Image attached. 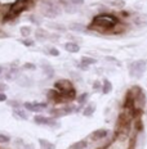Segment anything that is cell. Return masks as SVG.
Returning <instances> with one entry per match:
<instances>
[{
  "label": "cell",
  "mask_w": 147,
  "mask_h": 149,
  "mask_svg": "<svg viewBox=\"0 0 147 149\" xmlns=\"http://www.w3.org/2000/svg\"><path fill=\"white\" fill-rule=\"evenodd\" d=\"M119 23V19L112 14H98L93 18L92 23L88 26L89 30L97 31L101 33H110L112 29Z\"/></svg>",
  "instance_id": "obj_1"
},
{
  "label": "cell",
  "mask_w": 147,
  "mask_h": 149,
  "mask_svg": "<svg viewBox=\"0 0 147 149\" xmlns=\"http://www.w3.org/2000/svg\"><path fill=\"white\" fill-rule=\"evenodd\" d=\"M34 5V0H14V3L9 7V12L3 17L4 21H12L18 17L23 10L31 8Z\"/></svg>",
  "instance_id": "obj_2"
},
{
  "label": "cell",
  "mask_w": 147,
  "mask_h": 149,
  "mask_svg": "<svg viewBox=\"0 0 147 149\" xmlns=\"http://www.w3.org/2000/svg\"><path fill=\"white\" fill-rule=\"evenodd\" d=\"M130 95L133 98V105H134V109H136V113H137V117H139L141 112L145 108L146 105V95H145V91L139 88V86H133L132 89L129 90Z\"/></svg>",
  "instance_id": "obj_3"
},
{
  "label": "cell",
  "mask_w": 147,
  "mask_h": 149,
  "mask_svg": "<svg viewBox=\"0 0 147 149\" xmlns=\"http://www.w3.org/2000/svg\"><path fill=\"white\" fill-rule=\"evenodd\" d=\"M40 9H41V14L45 18H56L58 17V14H61V8L57 4H53V3H43Z\"/></svg>",
  "instance_id": "obj_4"
},
{
  "label": "cell",
  "mask_w": 147,
  "mask_h": 149,
  "mask_svg": "<svg viewBox=\"0 0 147 149\" xmlns=\"http://www.w3.org/2000/svg\"><path fill=\"white\" fill-rule=\"evenodd\" d=\"M146 67H147V62L143 59L133 62L129 66V74L132 77H134V79H141L143 72L146 71Z\"/></svg>",
  "instance_id": "obj_5"
},
{
  "label": "cell",
  "mask_w": 147,
  "mask_h": 149,
  "mask_svg": "<svg viewBox=\"0 0 147 149\" xmlns=\"http://www.w3.org/2000/svg\"><path fill=\"white\" fill-rule=\"evenodd\" d=\"M54 89L59 93H68V91H72L74 89V85L70 80H66V79H61L58 81L54 82Z\"/></svg>",
  "instance_id": "obj_6"
},
{
  "label": "cell",
  "mask_w": 147,
  "mask_h": 149,
  "mask_svg": "<svg viewBox=\"0 0 147 149\" xmlns=\"http://www.w3.org/2000/svg\"><path fill=\"white\" fill-rule=\"evenodd\" d=\"M23 107L26 111L39 113V112H41L43 109H45L46 104L45 103H29V102H26V103H23Z\"/></svg>",
  "instance_id": "obj_7"
},
{
  "label": "cell",
  "mask_w": 147,
  "mask_h": 149,
  "mask_svg": "<svg viewBox=\"0 0 147 149\" xmlns=\"http://www.w3.org/2000/svg\"><path fill=\"white\" fill-rule=\"evenodd\" d=\"M35 123L37 125H52V126H56L57 125V121L52 117H45V116H35Z\"/></svg>",
  "instance_id": "obj_8"
},
{
  "label": "cell",
  "mask_w": 147,
  "mask_h": 149,
  "mask_svg": "<svg viewBox=\"0 0 147 149\" xmlns=\"http://www.w3.org/2000/svg\"><path fill=\"white\" fill-rule=\"evenodd\" d=\"M107 135H108V131L106 129H98V130L93 131L92 134L89 135V139L93 140V141H97V140H101V139L106 138Z\"/></svg>",
  "instance_id": "obj_9"
},
{
  "label": "cell",
  "mask_w": 147,
  "mask_h": 149,
  "mask_svg": "<svg viewBox=\"0 0 147 149\" xmlns=\"http://www.w3.org/2000/svg\"><path fill=\"white\" fill-rule=\"evenodd\" d=\"M46 94H48L46 97H48V100L49 102H52V103H54V104L61 103V94H59V91H57L56 89L49 90Z\"/></svg>",
  "instance_id": "obj_10"
},
{
  "label": "cell",
  "mask_w": 147,
  "mask_h": 149,
  "mask_svg": "<svg viewBox=\"0 0 147 149\" xmlns=\"http://www.w3.org/2000/svg\"><path fill=\"white\" fill-rule=\"evenodd\" d=\"M70 112H72V108L71 107H65V108H54V109L51 111L53 117H61V116H66Z\"/></svg>",
  "instance_id": "obj_11"
},
{
  "label": "cell",
  "mask_w": 147,
  "mask_h": 149,
  "mask_svg": "<svg viewBox=\"0 0 147 149\" xmlns=\"http://www.w3.org/2000/svg\"><path fill=\"white\" fill-rule=\"evenodd\" d=\"M35 36H36V40H39V41H46V40L51 37V35L48 33V31L44 30V29H37L36 32H35Z\"/></svg>",
  "instance_id": "obj_12"
},
{
  "label": "cell",
  "mask_w": 147,
  "mask_h": 149,
  "mask_svg": "<svg viewBox=\"0 0 147 149\" xmlns=\"http://www.w3.org/2000/svg\"><path fill=\"white\" fill-rule=\"evenodd\" d=\"M68 29L71 31H74V32H85L87 31V27L84 26V24L81 23H77V22H72L68 24Z\"/></svg>",
  "instance_id": "obj_13"
},
{
  "label": "cell",
  "mask_w": 147,
  "mask_h": 149,
  "mask_svg": "<svg viewBox=\"0 0 147 149\" xmlns=\"http://www.w3.org/2000/svg\"><path fill=\"white\" fill-rule=\"evenodd\" d=\"M65 49L68 52V53H77L80 52V46L76 44V42H66L65 44Z\"/></svg>",
  "instance_id": "obj_14"
},
{
  "label": "cell",
  "mask_w": 147,
  "mask_h": 149,
  "mask_svg": "<svg viewBox=\"0 0 147 149\" xmlns=\"http://www.w3.org/2000/svg\"><path fill=\"white\" fill-rule=\"evenodd\" d=\"M111 90H112V84L107 79H105L102 82V93L103 94H108V93H111Z\"/></svg>",
  "instance_id": "obj_15"
},
{
  "label": "cell",
  "mask_w": 147,
  "mask_h": 149,
  "mask_svg": "<svg viewBox=\"0 0 147 149\" xmlns=\"http://www.w3.org/2000/svg\"><path fill=\"white\" fill-rule=\"evenodd\" d=\"M39 144L41 145L43 149H56V145L53 144V143L44 140V139H39Z\"/></svg>",
  "instance_id": "obj_16"
},
{
  "label": "cell",
  "mask_w": 147,
  "mask_h": 149,
  "mask_svg": "<svg viewBox=\"0 0 147 149\" xmlns=\"http://www.w3.org/2000/svg\"><path fill=\"white\" fill-rule=\"evenodd\" d=\"M87 147H88V141L80 140V141H77V143H75V144L71 145L70 149H85Z\"/></svg>",
  "instance_id": "obj_17"
},
{
  "label": "cell",
  "mask_w": 147,
  "mask_h": 149,
  "mask_svg": "<svg viewBox=\"0 0 147 149\" xmlns=\"http://www.w3.org/2000/svg\"><path fill=\"white\" fill-rule=\"evenodd\" d=\"M94 111H96V104L94 103H92L90 105H88V107L84 109V112H83V114L85 117H90L93 113H94Z\"/></svg>",
  "instance_id": "obj_18"
},
{
  "label": "cell",
  "mask_w": 147,
  "mask_h": 149,
  "mask_svg": "<svg viewBox=\"0 0 147 149\" xmlns=\"http://www.w3.org/2000/svg\"><path fill=\"white\" fill-rule=\"evenodd\" d=\"M41 68H43L44 73H45L48 77H53V76H54V70H53L52 66H49V64H43Z\"/></svg>",
  "instance_id": "obj_19"
},
{
  "label": "cell",
  "mask_w": 147,
  "mask_h": 149,
  "mask_svg": "<svg viewBox=\"0 0 147 149\" xmlns=\"http://www.w3.org/2000/svg\"><path fill=\"white\" fill-rule=\"evenodd\" d=\"M13 116L15 117V118H20V120H23V121H26L29 117L26 116V113H25L23 111H21V109H14L13 111Z\"/></svg>",
  "instance_id": "obj_20"
},
{
  "label": "cell",
  "mask_w": 147,
  "mask_h": 149,
  "mask_svg": "<svg viewBox=\"0 0 147 149\" xmlns=\"http://www.w3.org/2000/svg\"><path fill=\"white\" fill-rule=\"evenodd\" d=\"M18 76V70H15V68H12L9 72L5 74V79L7 80H14L15 77Z\"/></svg>",
  "instance_id": "obj_21"
},
{
  "label": "cell",
  "mask_w": 147,
  "mask_h": 149,
  "mask_svg": "<svg viewBox=\"0 0 147 149\" xmlns=\"http://www.w3.org/2000/svg\"><path fill=\"white\" fill-rule=\"evenodd\" d=\"M31 27L30 26H22L20 29V32H21V35H22L23 37H29L30 36V33H31Z\"/></svg>",
  "instance_id": "obj_22"
},
{
  "label": "cell",
  "mask_w": 147,
  "mask_h": 149,
  "mask_svg": "<svg viewBox=\"0 0 147 149\" xmlns=\"http://www.w3.org/2000/svg\"><path fill=\"white\" fill-rule=\"evenodd\" d=\"M48 27L49 29H53V30H57V31H65L66 27L63 24H59V23H48Z\"/></svg>",
  "instance_id": "obj_23"
},
{
  "label": "cell",
  "mask_w": 147,
  "mask_h": 149,
  "mask_svg": "<svg viewBox=\"0 0 147 149\" xmlns=\"http://www.w3.org/2000/svg\"><path fill=\"white\" fill-rule=\"evenodd\" d=\"M111 4V7H114V8H124V5H125V1L124 0H112V1L110 3Z\"/></svg>",
  "instance_id": "obj_24"
},
{
  "label": "cell",
  "mask_w": 147,
  "mask_h": 149,
  "mask_svg": "<svg viewBox=\"0 0 147 149\" xmlns=\"http://www.w3.org/2000/svg\"><path fill=\"white\" fill-rule=\"evenodd\" d=\"M124 30H125V26H124V24H121L120 22H119V23L116 24V26H115L114 29H112L111 32H112V33H121V32H124Z\"/></svg>",
  "instance_id": "obj_25"
},
{
  "label": "cell",
  "mask_w": 147,
  "mask_h": 149,
  "mask_svg": "<svg viewBox=\"0 0 147 149\" xmlns=\"http://www.w3.org/2000/svg\"><path fill=\"white\" fill-rule=\"evenodd\" d=\"M81 63L89 66V64H96L97 61L94 59V58H90V57H83V58H81Z\"/></svg>",
  "instance_id": "obj_26"
},
{
  "label": "cell",
  "mask_w": 147,
  "mask_h": 149,
  "mask_svg": "<svg viewBox=\"0 0 147 149\" xmlns=\"http://www.w3.org/2000/svg\"><path fill=\"white\" fill-rule=\"evenodd\" d=\"M88 98H89L88 93H83V94H81L80 97L77 98V102H79V104H85L87 100H88Z\"/></svg>",
  "instance_id": "obj_27"
},
{
  "label": "cell",
  "mask_w": 147,
  "mask_h": 149,
  "mask_svg": "<svg viewBox=\"0 0 147 149\" xmlns=\"http://www.w3.org/2000/svg\"><path fill=\"white\" fill-rule=\"evenodd\" d=\"M29 19L34 24H36V26H39V24H41V19H40L39 17H36L35 14H31L30 17H29Z\"/></svg>",
  "instance_id": "obj_28"
},
{
  "label": "cell",
  "mask_w": 147,
  "mask_h": 149,
  "mask_svg": "<svg viewBox=\"0 0 147 149\" xmlns=\"http://www.w3.org/2000/svg\"><path fill=\"white\" fill-rule=\"evenodd\" d=\"M20 84H21V86H30V84H32V81L30 79H27V77H25V79L20 80Z\"/></svg>",
  "instance_id": "obj_29"
},
{
  "label": "cell",
  "mask_w": 147,
  "mask_h": 149,
  "mask_svg": "<svg viewBox=\"0 0 147 149\" xmlns=\"http://www.w3.org/2000/svg\"><path fill=\"white\" fill-rule=\"evenodd\" d=\"M23 70H31V71H34V70H36V66L34 63H25L23 64Z\"/></svg>",
  "instance_id": "obj_30"
},
{
  "label": "cell",
  "mask_w": 147,
  "mask_h": 149,
  "mask_svg": "<svg viewBox=\"0 0 147 149\" xmlns=\"http://www.w3.org/2000/svg\"><path fill=\"white\" fill-rule=\"evenodd\" d=\"M49 54L53 55V57H58L59 55V50L56 48H49Z\"/></svg>",
  "instance_id": "obj_31"
},
{
  "label": "cell",
  "mask_w": 147,
  "mask_h": 149,
  "mask_svg": "<svg viewBox=\"0 0 147 149\" xmlns=\"http://www.w3.org/2000/svg\"><path fill=\"white\" fill-rule=\"evenodd\" d=\"M21 42H22L25 46H32L34 45V41L30 39H23V40H21Z\"/></svg>",
  "instance_id": "obj_32"
},
{
  "label": "cell",
  "mask_w": 147,
  "mask_h": 149,
  "mask_svg": "<svg viewBox=\"0 0 147 149\" xmlns=\"http://www.w3.org/2000/svg\"><path fill=\"white\" fill-rule=\"evenodd\" d=\"M9 140H11V138H9V136L0 134V143H1V144H5V143H8Z\"/></svg>",
  "instance_id": "obj_33"
},
{
  "label": "cell",
  "mask_w": 147,
  "mask_h": 149,
  "mask_svg": "<svg viewBox=\"0 0 147 149\" xmlns=\"http://www.w3.org/2000/svg\"><path fill=\"white\" fill-rule=\"evenodd\" d=\"M8 105H12L13 108H15V109H17V108L20 107V103H18L17 100H8Z\"/></svg>",
  "instance_id": "obj_34"
},
{
  "label": "cell",
  "mask_w": 147,
  "mask_h": 149,
  "mask_svg": "<svg viewBox=\"0 0 147 149\" xmlns=\"http://www.w3.org/2000/svg\"><path fill=\"white\" fill-rule=\"evenodd\" d=\"M93 89H94V90H101L102 89L101 81H94V84H93Z\"/></svg>",
  "instance_id": "obj_35"
},
{
  "label": "cell",
  "mask_w": 147,
  "mask_h": 149,
  "mask_svg": "<svg viewBox=\"0 0 147 149\" xmlns=\"http://www.w3.org/2000/svg\"><path fill=\"white\" fill-rule=\"evenodd\" d=\"M77 68L81 70V71H88L89 66H87V64H84V63H79V64H77Z\"/></svg>",
  "instance_id": "obj_36"
},
{
  "label": "cell",
  "mask_w": 147,
  "mask_h": 149,
  "mask_svg": "<svg viewBox=\"0 0 147 149\" xmlns=\"http://www.w3.org/2000/svg\"><path fill=\"white\" fill-rule=\"evenodd\" d=\"M68 1H70L72 5H81V4H84V0H68Z\"/></svg>",
  "instance_id": "obj_37"
},
{
  "label": "cell",
  "mask_w": 147,
  "mask_h": 149,
  "mask_svg": "<svg viewBox=\"0 0 147 149\" xmlns=\"http://www.w3.org/2000/svg\"><path fill=\"white\" fill-rule=\"evenodd\" d=\"M106 59H107L108 62H115L116 64H119V61H117V59H115L114 57H106Z\"/></svg>",
  "instance_id": "obj_38"
},
{
  "label": "cell",
  "mask_w": 147,
  "mask_h": 149,
  "mask_svg": "<svg viewBox=\"0 0 147 149\" xmlns=\"http://www.w3.org/2000/svg\"><path fill=\"white\" fill-rule=\"evenodd\" d=\"M7 100V95L4 93H0V102H5Z\"/></svg>",
  "instance_id": "obj_39"
},
{
  "label": "cell",
  "mask_w": 147,
  "mask_h": 149,
  "mask_svg": "<svg viewBox=\"0 0 147 149\" xmlns=\"http://www.w3.org/2000/svg\"><path fill=\"white\" fill-rule=\"evenodd\" d=\"M5 37H9V35L5 32H3V31H0V39H5Z\"/></svg>",
  "instance_id": "obj_40"
},
{
  "label": "cell",
  "mask_w": 147,
  "mask_h": 149,
  "mask_svg": "<svg viewBox=\"0 0 147 149\" xmlns=\"http://www.w3.org/2000/svg\"><path fill=\"white\" fill-rule=\"evenodd\" d=\"M7 89V85H5V84H0V91H4V90Z\"/></svg>",
  "instance_id": "obj_41"
},
{
  "label": "cell",
  "mask_w": 147,
  "mask_h": 149,
  "mask_svg": "<svg viewBox=\"0 0 147 149\" xmlns=\"http://www.w3.org/2000/svg\"><path fill=\"white\" fill-rule=\"evenodd\" d=\"M121 15H123V17H128V15H129V12H121Z\"/></svg>",
  "instance_id": "obj_42"
},
{
  "label": "cell",
  "mask_w": 147,
  "mask_h": 149,
  "mask_svg": "<svg viewBox=\"0 0 147 149\" xmlns=\"http://www.w3.org/2000/svg\"><path fill=\"white\" fill-rule=\"evenodd\" d=\"M25 149H34V147H32V145H26Z\"/></svg>",
  "instance_id": "obj_43"
},
{
  "label": "cell",
  "mask_w": 147,
  "mask_h": 149,
  "mask_svg": "<svg viewBox=\"0 0 147 149\" xmlns=\"http://www.w3.org/2000/svg\"><path fill=\"white\" fill-rule=\"evenodd\" d=\"M3 72V68H1V66H0V73H1Z\"/></svg>",
  "instance_id": "obj_44"
},
{
  "label": "cell",
  "mask_w": 147,
  "mask_h": 149,
  "mask_svg": "<svg viewBox=\"0 0 147 149\" xmlns=\"http://www.w3.org/2000/svg\"><path fill=\"white\" fill-rule=\"evenodd\" d=\"M0 15H4V13H3V12H1V10H0Z\"/></svg>",
  "instance_id": "obj_45"
}]
</instances>
